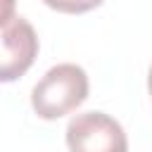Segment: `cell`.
<instances>
[{
  "label": "cell",
  "mask_w": 152,
  "mask_h": 152,
  "mask_svg": "<svg viewBox=\"0 0 152 152\" xmlns=\"http://www.w3.org/2000/svg\"><path fill=\"white\" fill-rule=\"evenodd\" d=\"M88 97V74L71 62L57 64L31 90V107L40 119H59L83 104Z\"/></svg>",
  "instance_id": "cell-1"
},
{
  "label": "cell",
  "mask_w": 152,
  "mask_h": 152,
  "mask_svg": "<svg viewBox=\"0 0 152 152\" xmlns=\"http://www.w3.org/2000/svg\"><path fill=\"white\" fill-rule=\"evenodd\" d=\"M69 152H128L121 124L104 112L76 114L66 126Z\"/></svg>",
  "instance_id": "cell-2"
},
{
  "label": "cell",
  "mask_w": 152,
  "mask_h": 152,
  "mask_svg": "<svg viewBox=\"0 0 152 152\" xmlns=\"http://www.w3.org/2000/svg\"><path fill=\"white\" fill-rule=\"evenodd\" d=\"M36 55L38 36L24 17L12 14L0 24V83H10L24 76L36 62Z\"/></svg>",
  "instance_id": "cell-3"
},
{
  "label": "cell",
  "mask_w": 152,
  "mask_h": 152,
  "mask_svg": "<svg viewBox=\"0 0 152 152\" xmlns=\"http://www.w3.org/2000/svg\"><path fill=\"white\" fill-rule=\"evenodd\" d=\"M43 2L57 12H64V14H83V12L100 7L104 0H43Z\"/></svg>",
  "instance_id": "cell-4"
},
{
  "label": "cell",
  "mask_w": 152,
  "mask_h": 152,
  "mask_svg": "<svg viewBox=\"0 0 152 152\" xmlns=\"http://www.w3.org/2000/svg\"><path fill=\"white\" fill-rule=\"evenodd\" d=\"M14 7H17V0H0V24L14 14Z\"/></svg>",
  "instance_id": "cell-5"
},
{
  "label": "cell",
  "mask_w": 152,
  "mask_h": 152,
  "mask_svg": "<svg viewBox=\"0 0 152 152\" xmlns=\"http://www.w3.org/2000/svg\"><path fill=\"white\" fill-rule=\"evenodd\" d=\"M147 88H150V95H152V66H150V74H147Z\"/></svg>",
  "instance_id": "cell-6"
}]
</instances>
